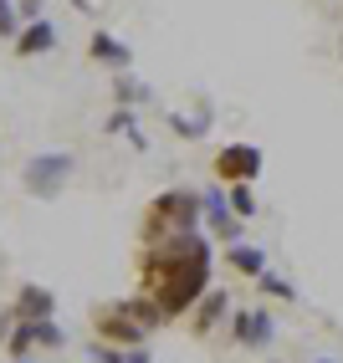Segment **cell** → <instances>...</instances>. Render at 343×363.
<instances>
[{
  "instance_id": "cell-1",
  "label": "cell",
  "mask_w": 343,
  "mask_h": 363,
  "mask_svg": "<svg viewBox=\"0 0 343 363\" xmlns=\"http://www.w3.org/2000/svg\"><path fill=\"white\" fill-rule=\"evenodd\" d=\"M210 235H175V240H154L138 256V286L143 297H154L164 318H185V312L210 292Z\"/></svg>"
},
{
  "instance_id": "cell-2",
  "label": "cell",
  "mask_w": 343,
  "mask_h": 363,
  "mask_svg": "<svg viewBox=\"0 0 343 363\" xmlns=\"http://www.w3.org/2000/svg\"><path fill=\"white\" fill-rule=\"evenodd\" d=\"M205 225V205H200V189H164L143 205V246H154V240H175V235H195Z\"/></svg>"
},
{
  "instance_id": "cell-3",
  "label": "cell",
  "mask_w": 343,
  "mask_h": 363,
  "mask_svg": "<svg viewBox=\"0 0 343 363\" xmlns=\"http://www.w3.org/2000/svg\"><path fill=\"white\" fill-rule=\"evenodd\" d=\"M72 169H77V159L72 154H36L26 169H21V189H26L31 200H57L62 189H67V179H72Z\"/></svg>"
},
{
  "instance_id": "cell-4",
  "label": "cell",
  "mask_w": 343,
  "mask_h": 363,
  "mask_svg": "<svg viewBox=\"0 0 343 363\" xmlns=\"http://www.w3.org/2000/svg\"><path fill=\"white\" fill-rule=\"evenodd\" d=\"M210 169H215L220 184H256V174L266 169V154L256 149V143H226Z\"/></svg>"
},
{
  "instance_id": "cell-5",
  "label": "cell",
  "mask_w": 343,
  "mask_h": 363,
  "mask_svg": "<svg viewBox=\"0 0 343 363\" xmlns=\"http://www.w3.org/2000/svg\"><path fill=\"white\" fill-rule=\"evenodd\" d=\"M92 328H97V337H103V343H118V348H138L143 337H149V328H143L124 302L97 307V312H92Z\"/></svg>"
},
{
  "instance_id": "cell-6",
  "label": "cell",
  "mask_w": 343,
  "mask_h": 363,
  "mask_svg": "<svg viewBox=\"0 0 343 363\" xmlns=\"http://www.w3.org/2000/svg\"><path fill=\"white\" fill-rule=\"evenodd\" d=\"M272 333H277V323H272V312H266V307H241V312H231V343H241V348H266V343H272Z\"/></svg>"
},
{
  "instance_id": "cell-7",
  "label": "cell",
  "mask_w": 343,
  "mask_h": 363,
  "mask_svg": "<svg viewBox=\"0 0 343 363\" xmlns=\"http://www.w3.org/2000/svg\"><path fill=\"white\" fill-rule=\"evenodd\" d=\"M200 205H205V225H210V235L215 240H241V215L231 210V200L220 195V189H200Z\"/></svg>"
},
{
  "instance_id": "cell-8",
  "label": "cell",
  "mask_w": 343,
  "mask_h": 363,
  "mask_svg": "<svg viewBox=\"0 0 343 363\" xmlns=\"http://www.w3.org/2000/svg\"><path fill=\"white\" fill-rule=\"evenodd\" d=\"M57 46V26L46 16L36 21H21V31H16V57H46Z\"/></svg>"
},
{
  "instance_id": "cell-9",
  "label": "cell",
  "mask_w": 343,
  "mask_h": 363,
  "mask_svg": "<svg viewBox=\"0 0 343 363\" xmlns=\"http://www.w3.org/2000/svg\"><path fill=\"white\" fill-rule=\"evenodd\" d=\"M87 57L97 62V67H113V72H129L134 67V46H124L113 31H92V41H87Z\"/></svg>"
},
{
  "instance_id": "cell-10",
  "label": "cell",
  "mask_w": 343,
  "mask_h": 363,
  "mask_svg": "<svg viewBox=\"0 0 343 363\" xmlns=\"http://www.w3.org/2000/svg\"><path fill=\"white\" fill-rule=\"evenodd\" d=\"M231 312V302H226V292H205L200 302L190 307V328H195V337H210L215 333V323Z\"/></svg>"
},
{
  "instance_id": "cell-11",
  "label": "cell",
  "mask_w": 343,
  "mask_h": 363,
  "mask_svg": "<svg viewBox=\"0 0 343 363\" xmlns=\"http://www.w3.org/2000/svg\"><path fill=\"white\" fill-rule=\"evenodd\" d=\"M52 312H57V297L52 292H46V286H21V292H16V318H26V323H41V318H52Z\"/></svg>"
},
{
  "instance_id": "cell-12",
  "label": "cell",
  "mask_w": 343,
  "mask_h": 363,
  "mask_svg": "<svg viewBox=\"0 0 343 363\" xmlns=\"http://www.w3.org/2000/svg\"><path fill=\"white\" fill-rule=\"evenodd\" d=\"M226 266L241 272V277H261L266 272V251L246 246V240H231V246H226Z\"/></svg>"
},
{
  "instance_id": "cell-13",
  "label": "cell",
  "mask_w": 343,
  "mask_h": 363,
  "mask_svg": "<svg viewBox=\"0 0 343 363\" xmlns=\"http://www.w3.org/2000/svg\"><path fill=\"white\" fill-rule=\"evenodd\" d=\"M149 103V87H143L138 77H129V72H118L113 82V108H143Z\"/></svg>"
},
{
  "instance_id": "cell-14",
  "label": "cell",
  "mask_w": 343,
  "mask_h": 363,
  "mask_svg": "<svg viewBox=\"0 0 343 363\" xmlns=\"http://www.w3.org/2000/svg\"><path fill=\"white\" fill-rule=\"evenodd\" d=\"M6 348H11V358H26V353L36 348V323H26V318H16V328L6 333Z\"/></svg>"
},
{
  "instance_id": "cell-15",
  "label": "cell",
  "mask_w": 343,
  "mask_h": 363,
  "mask_svg": "<svg viewBox=\"0 0 343 363\" xmlns=\"http://www.w3.org/2000/svg\"><path fill=\"white\" fill-rule=\"evenodd\" d=\"M226 200H231V210L241 215V220H251V215L261 210V205H256V189H251V184H226Z\"/></svg>"
},
{
  "instance_id": "cell-16",
  "label": "cell",
  "mask_w": 343,
  "mask_h": 363,
  "mask_svg": "<svg viewBox=\"0 0 343 363\" xmlns=\"http://www.w3.org/2000/svg\"><path fill=\"white\" fill-rule=\"evenodd\" d=\"M134 123H138V113H134V108H113V113L103 118V133H113V138H129V133H134Z\"/></svg>"
},
{
  "instance_id": "cell-17",
  "label": "cell",
  "mask_w": 343,
  "mask_h": 363,
  "mask_svg": "<svg viewBox=\"0 0 343 363\" xmlns=\"http://www.w3.org/2000/svg\"><path fill=\"white\" fill-rule=\"evenodd\" d=\"M21 31V11H16V0H0V41H16Z\"/></svg>"
},
{
  "instance_id": "cell-18",
  "label": "cell",
  "mask_w": 343,
  "mask_h": 363,
  "mask_svg": "<svg viewBox=\"0 0 343 363\" xmlns=\"http://www.w3.org/2000/svg\"><path fill=\"white\" fill-rule=\"evenodd\" d=\"M169 128L180 138H205V118H185V113H169Z\"/></svg>"
},
{
  "instance_id": "cell-19",
  "label": "cell",
  "mask_w": 343,
  "mask_h": 363,
  "mask_svg": "<svg viewBox=\"0 0 343 363\" xmlns=\"http://www.w3.org/2000/svg\"><path fill=\"white\" fill-rule=\"evenodd\" d=\"M256 286H261L266 297H277V302H292V297H298V292H292L282 277H272V272H261V277H256Z\"/></svg>"
},
{
  "instance_id": "cell-20",
  "label": "cell",
  "mask_w": 343,
  "mask_h": 363,
  "mask_svg": "<svg viewBox=\"0 0 343 363\" xmlns=\"http://www.w3.org/2000/svg\"><path fill=\"white\" fill-rule=\"evenodd\" d=\"M36 343H41V348H62V343H67V333H62L52 318H41V323H36Z\"/></svg>"
},
{
  "instance_id": "cell-21",
  "label": "cell",
  "mask_w": 343,
  "mask_h": 363,
  "mask_svg": "<svg viewBox=\"0 0 343 363\" xmlns=\"http://www.w3.org/2000/svg\"><path fill=\"white\" fill-rule=\"evenodd\" d=\"M16 11H21V21H36L41 16V0H16Z\"/></svg>"
},
{
  "instance_id": "cell-22",
  "label": "cell",
  "mask_w": 343,
  "mask_h": 363,
  "mask_svg": "<svg viewBox=\"0 0 343 363\" xmlns=\"http://www.w3.org/2000/svg\"><path fill=\"white\" fill-rule=\"evenodd\" d=\"M124 363H154V358H149V348L138 343V348H124Z\"/></svg>"
},
{
  "instance_id": "cell-23",
  "label": "cell",
  "mask_w": 343,
  "mask_h": 363,
  "mask_svg": "<svg viewBox=\"0 0 343 363\" xmlns=\"http://www.w3.org/2000/svg\"><path fill=\"white\" fill-rule=\"evenodd\" d=\"M16 363H31V358H16Z\"/></svg>"
},
{
  "instance_id": "cell-24",
  "label": "cell",
  "mask_w": 343,
  "mask_h": 363,
  "mask_svg": "<svg viewBox=\"0 0 343 363\" xmlns=\"http://www.w3.org/2000/svg\"><path fill=\"white\" fill-rule=\"evenodd\" d=\"M317 363H328V358H317Z\"/></svg>"
}]
</instances>
